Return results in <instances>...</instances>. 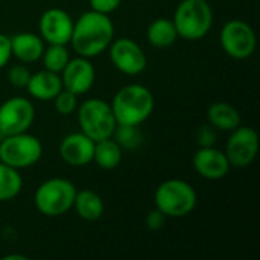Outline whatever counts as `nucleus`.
Instances as JSON below:
<instances>
[{
	"label": "nucleus",
	"mask_w": 260,
	"mask_h": 260,
	"mask_svg": "<svg viewBox=\"0 0 260 260\" xmlns=\"http://www.w3.org/2000/svg\"><path fill=\"white\" fill-rule=\"evenodd\" d=\"M76 110L81 131L91 140L98 142L113 136L117 123L108 102L99 98H90L84 101Z\"/></svg>",
	"instance_id": "423d86ee"
},
{
	"label": "nucleus",
	"mask_w": 260,
	"mask_h": 260,
	"mask_svg": "<svg viewBox=\"0 0 260 260\" xmlns=\"http://www.w3.org/2000/svg\"><path fill=\"white\" fill-rule=\"evenodd\" d=\"M35 119L34 104L23 96H14L0 105V133L6 136L26 133Z\"/></svg>",
	"instance_id": "9d476101"
},
{
	"label": "nucleus",
	"mask_w": 260,
	"mask_h": 260,
	"mask_svg": "<svg viewBox=\"0 0 260 260\" xmlns=\"http://www.w3.org/2000/svg\"><path fill=\"white\" fill-rule=\"evenodd\" d=\"M113 139L119 143L122 149L134 151L143 143V134L139 126L134 125H116Z\"/></svg>",
	"instance_id": "b1692460"
},
{
	"label": "nucleus",
	"mask_w": 260,
	"mask_h": 260,
	"mask_svg": "<svg viewBox=\"0 0 260 260\" xmlns=\"http://www.w3.org/2000/svg\"><path fill=\"white\" fill-rule=\"evenodd\" d=\"M72 209H75L76 215L81 219L93 222L104 215V201L96 192L90 189H82L76 190Z\"/></svg>",
	"instance_id": "a211bd4d"
},
{
	"label": "nucleus",
	"mask_w": 260,
	"mask_h": 260,
	"mask_svg": "<svg viewBox=\"0 0 260 260\" xmlns=\"http://www.w3.org/2000/svg\"><path fill=\"white\" fill-rule=\"evenodd\" d=\"M230 137L225 145V157L232 168H248L259 152V134L251 126H238L230 131Z\"/></svg>",
	"instance_id": "1a4fd4ad"
},
{
	"label": "nucleus",
	"mask_w": 260,
	"mask_h": 260,
	"mask_svg": "<svg viewBox=\"0 0 260 260\" xmlns=\"http://www.w3.org/2000/svg\"><path fill=\"white\" fill-rule=\"evenodd\" d=\"M114 40V24L107 14L87 11L73 23L70 44L79 56L94 58Z\"/></svg>",
	"instance_id": "f257e3e1"
},
{
	"label": "nucleus",
	"mask_w": 260,
	"mask_h": 260,
	"mask_svg": "<svg viewBox=\"0 0 260 260\" xmlns=\"http://www.w3.org/2000/svg\"><path fill=\"white\" fill-rule=\"evenodd\" d=\"M26 90L34 99L52 101L62 90L61 76H59V73H55V72H50L46 69L40 70V72L30 75Z\"/></svg>",
	"instance_id": "f3484780"
},
{
	"label": "nucleus",
	"mask_w": 260,
	"mask_h": 260,
	"mask_svg": "<svg viewBox=\"0 0 260 260\" xmlns=\"http://www.w3.org/2000/svg\"><path fill=\"white\" fill-rule=\"evenodd\" d=\"M30 70L23 66V64H15L8 70V81L12 87L15 88H26L29 78H30Z\"/></svg>",
	"instance_id": "a878e982"
},
{
	"label": "nucleus",
	"mask_w": 260,
	"mask_h": 260,
	"mask_svg": "<svg viewBox=\"0 0 260 260\" xmlns=\"http://www.w3.org/2000/svg\"><path fill=\"white\" fill-rule=\"evenodd\" d=\"M178 38L197 41L204 38L213 26V11L207 0H183L172 18Z\"/></svg>",
	"instance_id": "20e7f679"
},
{
	"label": "nucleus",
	"mask_w": 260,
	"mask_h": 260,
	"mask_svg": "<svg viewBox=\"0 0 260 260\" xmlns=\"http://www.w3.org/2000/svg\"><path fill=\"white\" fill-rule=\"evenodd\" d=\"M155 209L168 218H184L193 212L198 195L192 184L180 178H171L158 184L154 193Z\"/></svg>",
	"instance_id": "7ed1b4c3"
},
{
	"label": "nucleus",
	"mask_w": 260,
	"mask_h": 260,
	"mask_svg": "<svg viewBox=\"0 0 260 260\" xmlns=\"http://www.w3.org/2000/svg\"><path fill=\"white\" fill-rule=\"evenodd\" d=\"M52 101L55 104V110L61 116H69V114L75 113L78 108V96L66 88H62Z\"/></svg>",
	"instance_id": "393cba45"
},
{
	"label": "nucleus",
	"mask_w": 260,
	"mask_h": 260,
	"mask_svg": "<svg viewBox=\"0 0 260 260\" xmlns=\"http://www.w3.org/2000/svg\"><path fill=\"white\" fill-rule=\"evenodd\" d=\"M41 59L46 70L61 73L66 64L69 62L70 55L66 44H49V47H44Z\"/></svg>",
	"instance_id": "5701e85b"
},
{
	"label": "nucleus",
	"mask_w": 260,
	"mask_h": 260,
	"mask_svg": "<svg viewBox=\"0 0 260 260\" xmlns=\"http://www.w3.org/2000/svg\"><path fill=\"white\" fill-rule=\"evenodd\" d=\"M76 187L66 178H49L41 183L34 195L37 210L49 218H58L66 215L73 207Z\"/></svg>",
	"instance_id": "39448f33"
},
{
	"label": "nucleus",
	"mask_w": 260,
	"mask_h": 260,
	"mask_svg": "<svg viewBox=\"0 0 260 260\" xmlns=\"http://www.w3.org/2000/svg\"><path fill=\"white\" fill-rule=\"evenodd\" d=\"M23 189V178L18 169L0 161V201L14 200Z\"/></svg>",
	"instance_id": "4be33fe9"
},
{
	"label": "nucleus",
	"mask_w": 260,
	"mask_h": 260,
	"mask_svg": "<svg viewBox=\"0 0 260 260\" xmlns=\"http://www.w3.org/2000/svg\"><path fill=\"white\" fill-rule=\"evenodd\" d=\"M195 139H197V143L200 148L215 146V143L218 140V129L215 126H212L210 123H204L197 129Z\"/></svg>",
	"instance_id": "bb28decb"
},
{
	"label": "nucleus",
	"mask_w": 260,
	"mask_h": 260,
	"mask_svg": "<svg viewBox=\"0 0 260 260\" xmlns=\"http://www.w3.org/2000/svg\"><path fill=\"white\" fill-rule=\"evenodd\" d=\"M11 56V37L0 34V69L8 64Z\"/></svg>",
	"instance_id": "c756f323"
},
{
	"label": "nucleus",
	"mask_w": 260,
	"mask_h": 260,
	"mask_svg": "<svg viewBox=\"0 0 260 260\" xmlns=\"http://www.w3.org/2000/svg\"><path fill=\"white\" fill-rule=\"evenodd\" d=\"M230 168L232 166L224 151L215 146L200 148L193 155V169L206 180L210 181L222 180L229 174Z\"/></svg>",
	"instance_id": "2eb2a0df"
},
{
	"label": "nucleus",
	"mask_w": 260,
	"mask_h": 260,
	"mask_svg": "<svg viewBox=\"0 0 260 260\" xmlns=\"http://www.w3.org/2000/svg\"><path fill=\"white\" fill-rule=\"evenodd\" d=\"M110 105L117 125L140 126L151 117L155 101L145 85L128 84L117 90Z\"/></svg>",
	"instance_id": "f03ea898"
},
{
	"label": "nucleus",
	"mask_w": 260,
	"mask_h": 260,
	"mask_svg": "<svg viewBox=\"0 0 260 260\" xmlns=\"http://www.w3.org/2000/svg\"><path fill=\"white\" fill-rule=\"evenodd\" d=\"M93 152L94 140H91L82 131L66 136L59 143V157L73 168H82L93 161Z\"/></svg>",
	"instance_id": "4468645a"
},
{
	"label": "nucleus",
	"mask_w": 260,
	"mask_h": 260,
	"mask_svg": "<svg viewBox=\"0 0 260 260\" xmlns=\"http://www.w3.org/2000/svg\"><path fill=\"white\" fill-rule=\"evenodd\" d=\"M146 38L157 49L171 47L178 40V32L171 18H157L146 29Z\"/></svg>",
	"instance_id": "412c9836"
},
{
	"label": "nucleus",
	"mask_w": 260,
	"mask_h": 260,
	"mask_svg": "<svg viewBox=\"0 0 260 260\" xmlns=\"http://www.w3.org/2000/svg\"><path fill=\"white\" fill-rule=\"evenodd\" d=\"M73 20L70 14L61 8H50L46 9L38 23L40 37L47 44H69L72 30H73Z\"/></svg>",
	"instance_id": "f8f14e48"
},
{
	"label": "nucleus",
	"mask_w": 260,
	"mask_h": 260,
	"mask_svg": "<svg viewBox=\"0 0 260 260\" xmlns=\"http://www.w3.org/2000/svg\"><path fill=\"white\" fill-rule=\"evenodd\" d=\"M59 76H61L62 88L70 90L76 96H81L85 94L93 87L96 79V70L90 58L78 55L76 58L69 59Z\"/></svg>",
	"instance_id": "ddd939ff"
},
{
	"label": "nucleus",
	"mask_w": 260,
	"mask_h": 260,
	"mask_svg": "<svg viewBox=\"0 0 260 260\" xmlns=\"http://www.w3.org/2000/svg\"><path fill=\"white\" fill-rule=\"evenodd\" d=\"M26 256H20V254H9V256H3V260H26Z\"/></svg>",
	"instance_id": "7c9ffc66"
},
{
	"label": "nucleus",
	"mask_w": 260,
	"mask_h": 260,
	"mask_svg": "<svg viewBox=\"0 0 260 260\" xmlns=\"http://www.w3.org/2000/svg\"><path fill=\"white\" fill-rule=\"evenodd\" d=\"M43 155V145L41 142L26 133L6 136L0 140V161L15 168V169H26L38 163Z\"/></svg>",
	"instance_id": "0eeeda50"
},
{
	"label": "nucleus",
	"mask_w": 260,
	"mask_h": 260,
	"mask_svg": "<svg viewBox=\"0 0 260 260\" xmlns=\"http://www.w3.org/2000/svg\"><path fill=\"white\" fill-rule=\"evenodd\" d=\"M90 2V8L91 11H96V12H101V14H107L110 15L111 12H114L122 0H88Z\"/></svg>",
	"instance_id": "c85d7f7f"
},
{
	"label": "nucleus",
	"mask_w": 260,
	"mask_h": 260,
	"mask_svg": "<svg viewBox=\"0 0 260 260\" xmlns=\"http://www.w3.org/2000/svg\"><path fill=\"white\" fill-rule=\"evenodd\" d=\"M166 219H168L166 215H163L158 209H154V210L148 212V215H146V218H145V224H146V227H148L149 230L157 232V230H161V229L165 227Z\"/></svg>",
	"instance_id": "cd10ccee"
},
{
	"label": "nucleus",
	"mask_w": 260,
	"mask_h": 260,
	"mask_svg": "<svg viewBox=\"0 0 260 260\" xmlns=\"http://www.w3.org/2000/svg\"><path fill=\"white\" fill-rule=\"evenodd\" d=\"M207 120L218 131H233L241 125V114L229 102H215L207 110Z\"/></svg>",
	"instance_id": "6ab92c4d"
},
{
	"label": "nucleus",
	"mask_w": 260,
	"mask_h": 260,
	"mask_svg": "<svg viewBox=\"0 0 260 260\" xmlns=\"http://www.w3.org/2000/svg\"><path fill=\"white\" fill-rule=\"evenodd\" d=\"M110 59L113 66L128 76L140 75L146 69V55L143 49L131 38H117L113 40L108 46Z\"/></svg>",
	"instance_id": "9b49d317"
},
{
	"label": "nucleus",
	"mask_w": 260,
	"mask_h": 260,
	"mask_svg": "<svg viewBox=\"0 0 260 260\" xmlns=\"http://www.w3.org/2000/svg\"><path fill=\"white\" fill-rule=\"evenodd\" d=\"M122 152L123 149L119 146V143L111 137L102 139L94 142V152H93V161L105 171L116 169L122 161Z\"/></svg>",
	"instance_id": "aec40b11"
},
{
	"label": "nucleus",
	"mask_w": 260,
	"mask_h": 260,
	"mask_svg": "<svg viewBox=\"0 0 260 260\" xmlns=\"http://www.w3.org/2000/svg\"><path fill=\"white\" fill-rule=\"evenodd\" d=\"M219 43L224 52L233 59H247L256 50V34L242 20H230L219 32Z\"/></svg>",
	"instance_id": "6e6552de"
},
{
	"label": "nucleus",
	"mask_w": 260,
	"mask_h": 260,
	"mask_svg": "<svg viewBox=\"0 0 260 260\" xmlns=\"http://www.w3.org/2000/svg\"><path fill=\"white\" fill-rule=\"evenodd\" d=\"M44 52V41L40 35L32 32H20L11 37V55L21 64H30L41 59Z\"/></svg>",
	"instance_id": "dca6fc26"
}]
</instances>
